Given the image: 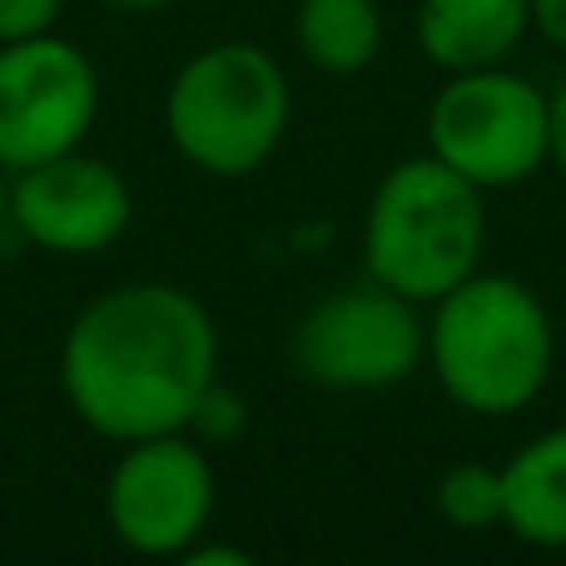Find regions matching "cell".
I'll return each instance as SVG.
<instances>
[{"mask_svg": "<svg viewBox=\"0 0 566 566\" xmlns=\"http://www.w3.org/2000/svg\"><path fill=\"white\" fill-rule=\"evenodd\" d=\"M55 378L65 408L95 438L125 448L155 432H185L219 378L214 313L165 279L115 283L70 318Z\"/></svg>", "mask_w": 566, "mask_h": 566, "instance_id": "obj_1", "label": "cell"}, {"mask_svg": "<svg viewBox=\"0 0 566 566\" xmlns=\"http://www.w3.org/2000/svg\"><path fill=\"white\" fill-rule=\"evenodd\" d=\"M422 363L462 412L512 418L552 382L557 328L532 283L478 269L432 303Z\"/></svg>", "mask_w": 566, "mask_h": 566, "instance_id": "obj_2", "label": "cell"}, {"mask_svg": "<svg viewBox=\"0 0 566 566\" xmlns=\"http://www.w3.org/2000/svg\"><path fill=\"white\" fill-rule=\"evenodd\" d=\"M488 209L482 189L452 175L442 159L412 155L378 179L363 214L368 279L422 308L482 269Z\"/></svg>", "mask_w": 566, "mask_h": 566, "instance_id": "obj_3", "label": "cell"}, {"mask_svg": "<svg viewBox=\"0 0 566 566\" xmlns=\"http://www.w3.org/2000/svg\"><path fill=\"white\" fill-rule=\"evenodd\" d=\"M289 75L254 40H219L175 70L165 90V135L185 165L244 179L274 159L289 135Z\"/></svg>", "mask_w": 566, "mask_h": 566, "instance_id": "obj_4", "label": "cell"}, {"mask_svg": "<svg viewBox=\"0 0 566 566\" xmlns=\"http://www.w3.org/2000/svg\"><path fill=\"white\" fill-rule=\"evenodd\" d=\"M428 155L468 185H527L552 159V95L507 65L462 70L428 105Z\"/></svg>", "mask_w": 566, "mask_h": 566, "instance_id": "obj_5", "label": "cell"}, {"mask_svg": "<svg viewBox=\"0 0 566 566\" xmlns=\"http://www.w3.org/2000/svg\"><path fill=\"white\" fill-rule=\"evenodd\" d=\"M422 343L428 323L418 303L368 279L303 308L289 333V363L313 388L382 392L422 368Z\"/></svg>", "mask_w": 566, "mask_h": 566, "instance_id": "obj_6", "label": "cell"}, {"mask_svg": "<svg viewBox=\"0 0 566 566\" xmlns=\"http://www.w3.org/2000/svg\"><path fill=\"white\" fill-rule=\"evenodd\" d=\"M219 482L205 442L189 432H155L125 442L105 478V522L135 557H185L214 522Z\"/></svg>", "mask_w": 566, "mask_h": 566, "instance_id": "obj_7", "label": "cell"}, {"mask_svg": "<svg viewBox=\"0 0 566 566\" xmlns=\"http://www.w3.org/2000/svg\"><path fill=\"white\" fill-rule=\"evenodd\" d=\"M99 115V70L75 40L25 35L0 45V165L15 175L85 145Z\"/></svg>", "mask_w": 566, "mask_h": 566, "instance_id": "obj_8", "label": "cell"}, {"mask_svg": "<svg viewBox=\"0 0 566 566\" xmlns=\"http://www.w3.org/2000/svg\"><path fill=\"white\" fill-rule=\"evenodd\" d=\"M129 219H135L129 179L109 159L85 155V145L10 175L6 224H15V234L30 239L40 254H105L125 239Z\"/></svg>", "mask_w": 566, "mask_h": 566, "instance_id": "obj_9", "label": "cell"}, {"mask_svg": "<svg viewBox=\"0 0 566 566\" xmlns=\"http://www.w3.org/2000/svg\"><path fill=\"white\" fill-rule=\"evenodd\" d=\"M532 30V0H422L418 45L448 75L507 65Z\"/></svg>", "mask_w": 566, "mask_h": 566, "instance_id": "obj_10", "label": "cell"}, {"mask_svg": "<svg viewBox=\"0 0 566 566\" xmlns=\"http://www.w3.org/2000/svg\"><path fill=\"white\" fill-rule=\"evenodd\" d=\"M502 527L527 547H566V428L537 432L502 462Z\"/></svg>", "mask_w": 566, "mask_h": 566, "instance_id": "obj_11", "label": "cell"}, {"mask_svg": "<svg viewBox=\"0 0 566 566\" xmlns=\"http://www.w3.org/2000/svg\"><path fill=\"white\" fill-rule=\"evenodd\" d=\"M293 35L313 70L358 75L382 50V10L378 0H298Z\"/></svg>", "mask_w": 566, "mask_h": 566, "instance_id": "obj_12", "label": "cell"}, {"mask_svg": "<svg viewBox=\"0 0 566 566\" xmlns=\"http://www.w3.org/2000/svg\"><path fill=\"white\" fill-rule=\"evenodd\" d=\"M432 507L458 532L502 527V468H488V462L448 468L438 478V488H432Z\"/></svg>", "mask_w": 566, "mask_h": 566, "instance_id": "obj_13", "label": "cell"}, {"mask_svg": "<svg viewBox=\"0 0 566 566\" xmlns=\"http://www.w3.org/2000/svg\"><path fill=\"white\" fill-rule=\"evenodd\" d=\"M249 428V408H244V398H239L234 388H224V382H209L205 388V398H199V408H195V418H189V438H199L209 448V442H234L239 432Z\"/></svg>", "mask_w": 566, "mask_h": 566, "instance_id": "obj_14", "label": "cell"}, {"mask_svg": "<svg viewBox=\"0 0 566 566\" xmlns=\"http://www.w3.org/2000/svg\"><path fill=\"white\" fill-rule=\"evenodd\" d=\"M60 10H65V0H0V45L55 30Z\"/></svg>", "mask_w": 566, "mask_h": 566, "instance_id": "obj_15", "label": "cell"}, {"mask_svg": "<svg viewBox=\"0 0 566 566\" xmlns=\"http://www.w3.org/2000/svg\"><path fill=\"white\" fill-rule=\"evenodd\" d=\"M532 30L566 55V0H532Z\"/></svg>", "mask_w": 566, "mask_h": 566, "instance_id": "obj_16", "label": "cell"}, {"mask_svg": "<svg viewBox=\"0 0 566 566\" xmlns=\"http://www.w3.org/2000/svg\"><path fill=\"white\" fill-rule=\"evenodd\" d=\"M179 562H185V566H249L254 557H249L244 547H219V542H214V547H209V542L199 537L195 547H189Z\"/></svg>", "mask_w": 566, "mask_h": 566, "instance_id": "obj_17", "label": "cell"}, {"mask_svg": "<svg viewBox=\"0 0 566 566\" xmlns=\"http://www.w3.org/2000/svg\"><path fill=\"white\" fill-rule=\"evenodd\" d=\"M552 165L566 175V80L552 95Z\"/></svg>", "mask_w": 566, "mask_h": 566, "instance_id": "obj_18", "label": "cell"}, {"mask_svg": "<svg viewBox=\"0 0 566 566\" xmlns=\"http://www.w3.org/2000/svg\"><path fill=\"white\" fill-rule=\"evenodd\" d=\"M105 10H119V15H159V10L179 6V0H99Z\"/></svg>", "mask_w": 566, "mask_h": 566, "instance_id": "obj_19", "label": "cell"}, {"mask_svg": "<svg viewBox=\"0 0 566 566\" xmlns=\"http://www.w3.org/2000/svg\"><path fill=\"white\" fill-rule=\"evenodd\" d=\"M6 195H10V169L0 165V229H6Z\"/></svg>", "mask_w": 566, "mask_h": 566, "instance_id": "obj_20", "label": "cell"}]
</instances>
